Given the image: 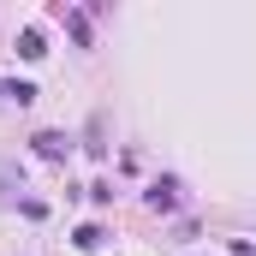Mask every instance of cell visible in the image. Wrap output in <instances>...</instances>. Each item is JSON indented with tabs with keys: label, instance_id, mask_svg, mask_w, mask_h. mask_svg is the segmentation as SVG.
Segmentation results:
<instances>
[{
	"label": "cell",
	"instance_id": "cell-3",
	"mask_svg": "<svg viewBox=\"0 0 256 256\" xmlns=\"http://www.w3.org/2000/svg\"><path fill=\"white\" fill-rule=\"evenodd\" d=\"M18 54H24V60H42V54H48V48H42V30H24V36H18Z\"/></svg>",
	"mask_w": 256,
	"mask_h": 256
},
{
	"label": "cell",
	"instance_id": "cell-2",
	"mask_svg": "<svg viewBox=\"0 0 256 256\" xmlns=\"http://www.w3.org/2000/svg\"><path fill=\"white\" fill-rule=\"evenodd\" d=\"M36 155L60 161V155H66V137H60V131H36Z\"/></svg>",
	"mask_w": 256,
	"mask_h": 256
},
{
	"label": "cell",
	"instance_id": "cell-4",
	"mask_svg": "<svg viewBox=\"0 0 256 256\" xmlns=\"http://www.w3.org/2000/svg\"><path fill=\"white\" fill-rule=\"evenodd\" d=\"M173 202H179V196H173V179H167V185H155V191H149V208H173Z\"/></svg>",
	"mask_w": 256,
	"mask_h": 256
},
{
	"label": "cell",
	"instance_id": "cell-1",
	"mask_svg": "<svg viewBox=\"0 0 256 256\" xmlns=\"http://www.w3.org/2000/svg\"><path fill=\"white\" fill-rule=\"evenodd\" d=\"M0 102H18V108H30V102H36V84H6V78H0Z\"/></svg>",
	"mask_w": 256,
	"mask_h": 256
},
{
	"label": "cell",
	"instance_id": "cell-5",
	"mask_svg": "<svg viewBox=\"0 0 256 256\" xmlns=\"http://www.w3.org/2000/svg\"><path fill=\"white\" fill-rule=\"evenodd\" d=\"M102 244V226H78V250H96Z\"/></svg>",
	"mask_w": 256,
	"mask_h": 256
}]
</instances>
